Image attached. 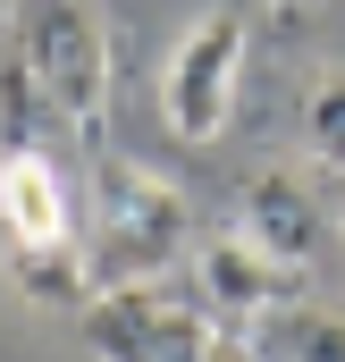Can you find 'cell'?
<instances>
[{"label":"cell","instance_id":"5","mask_svg":"<svg viewBox=\"0 0 345 362\" xmlns=\"http://www.w3.org/2000/svg\"><path fill=\"white\" fill-rule=\"evenodd\" d=\"M93 362H211L219 346V312L194 295H169V286H118V295H93L76 312Z\"/></svg>","mask_w":345,"mask_h":362},{"label":"cell","instance_id":"9","mask_svg":"<svg viewBox=\"0 0 345 362\" xmlns=\"http://www.w3.org/2000/svg\"><path fill=\"white\" fill-rule=\"evenodd\" d=\"M303 160L345 177V68H329L320 85L303 93Z\"/></svg>","mask_w":345,"mask_h":362},{"label":"cell","instance_id":"10","mask_svg":"<svg viewBox=\"0 0 345 362\" xmlns=\"http://www.w3.org/2000/svg\"><path fill=\"white\" fill-rule=\"evenodd\" d=\"M211 362H261L253 337H236V329H219V346H211Z\"/></svg>","mask_w":345,"mask_h":362},{"label":"cell","instance_id":"7","mask_svg":"<svg viewBox=\"0 0 345 362\" xmlns=\"http://www.w3.org/2000/svg\"><path fill=\"white\" fill-rule=\"evenodd\" d=\"M236 236H253L261 253L312 270V253H320V194H312V177H295V169H261V177H245Z\"/></svg>","mask_w":345,"mask_h":362},{"label":"cell","instance_id":"8","mask_svg":"<svg viewBox=\"0 0 345 362\" xmlns=\"http://www.w3.org/2000/svg\"><path fill=\"white\" fill-rule=\"evenodd\" d=\"M253 354L261 362H345V312L329 303H286L253 320Z\"/></svg>","mask_w":345,"mask_h":362},{"label":"cell","instance_id":"6","mask_svg":"<svg viewBox=\"0 0 345 362\" xmlns=\"http://www.w3.org/2000/svg\"><path fill=\"white\" fill-rule=\"evenodd\" d=\"M194 286H202V303L219 320H261V312L303 303V270L278 262V253H261L253 236H236V228L211 236V245H194Z\"/></svg>","mask_w":345,"mask_h":362},{"label":"cell","instance_id":"3","mask_svg":"<svg viewBox=\"0 0 345 362\" xmlns=\"http://www.w3.org/2000/svg\"><path fill=\"white\" fill-rule=\"evenodd\" d=\"M25 85L42 101V118L59 135H76L101 152V118H110V25L93 0H8V42H0Z\"/></svg>","mask_w":345,"mask_h":362},{"label":"cell","instance_id":"4","mask_svg":"<svg viewBox=\"0 0 345 362\" xmlns=\"http://www.w3.org/2000/svg\"><path fill=\"white\" fill-rule=\"evenodd\" d=\"M245 59H253V17H245L236 0L202 8V17L169 42V68H160V118H169L177 144H219V135H228L236 93H245Z\"/></svg>","mask_w":345,"mask_h":362},{"label":"cell","instance_id":"2","mask_svg":"<svg viewBox=\"0 0 345 362\" xmlns=\"http://www.w3.org/2000/svg\"><path fill=\"white\" fill-rule=\"evenodd\" d=\"M185 228H194V202L185 185L127 160V152H93V194H85V270L93 295H118V286H160L185 262Z\"/></svg>","mask_w":345,"mask_h":362},{"label":"cell","instance_id":"1","mask_svg":"<svg viewBox=\"0 0 345 362\" xmlns=\"http://www.w3.org/2000/svg\"><path fill=\"white\" fill-rule=\"evenodd\" d=\"M0 253H8V278L25 303H42V312L93 303L85 202H76V177L59 169L51 118L8 51H0Z\"/></svg>","mask_w":345,"mask_h":362}]
</instances>
